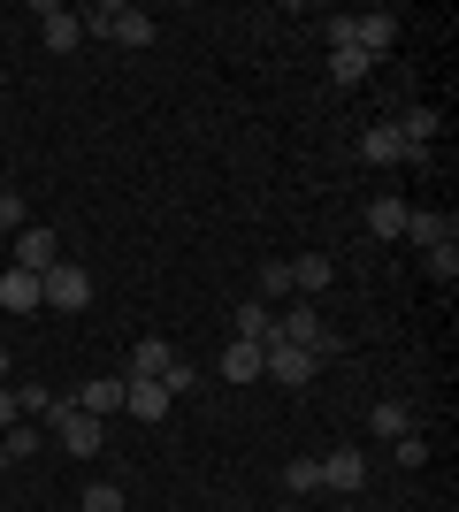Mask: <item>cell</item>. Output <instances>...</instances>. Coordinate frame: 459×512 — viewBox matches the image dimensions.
Masks as SVG:
<instances>
[{
	"mask_svg": "<svg viewBox=\"0 0 459 512\" xmlns=\"http://www.w3.org/2000/svg\"><path fill=\"white\" fill-rule=\"evenodd\" d=\"M276 344H299V352H314V360H337V337L322 329L314 299H291L284 314H276Z\"/></svg>",
	"mask_w": 459,
	"mask_h": 512,
	"instance_id": "1",
	"label": "cell"
},
{
	"mask_svg": "<svg viewBox=\"0 0 459 512\" xmlns=\"http://www.w3.org/2000/svg\"><path fill=\"white\" fill-rule=\"evenodd\" d=\"M85 31H100V39H115V46H153V16L146 8H123V0H100L85 16Z\"/></svg>",
	"mask_w": 459,
	"mask_h": 512,
	"instance_id": "2",
	"label": "cell"
},
{
	"mask_svg": "<svg viewBox=\"0 0 459 512\" xmlns=\"http://www.w3.org/2000/svg\"><path fill=\"white\" fill-rule=\"evenodd\" d=\"M39 299L54 306V314H85L92 306V276L77 268V260H54V268L39 276Z\"/></svg>",
	"mask_w": 459,
	"mask_h": 512,
	"instance_id": "3",
	"label": "cell"
},
{
	"mask_svg": "<svg viewBox=\"0 0 459 512\" xmlns=\"http://www.w3.org/2000/svg\"><path fill=\"white\" fill-rule=\"evenodd\" d=\"M46 421H54V436H62V451H77V459H92V451L108 444V421H92V413L77 406V398H62V406L46 413Z\"/></svg>",
	"mask_w": 459,
	"mask_h": 512,
	"instance_id": "4",
	"label": "cell"
},
{
	"mask_svg": "<svg viewBox=\"0 0 459 512\" xmlns=\"http://www.w3.org/2000/svg\"><path fill=\"white\" fill-rule=\"evenodd\" d=\"M261 375H268V383H284V390H306L314 375H322V360L299 352V344H268V352H261Z\"/></svg>",
	"mask_w": 459,
	"mask_h": 512,
	"instance_id": "5",
	"label": "cell"
},
{
	"mask_svg": "<svg viewBox=\"0 0 459 512\" xmlns=\"http://www.w3.org/2000/svg\"><path fill=\"white\" fill-rule=\"evenodd\" d=\"M322 490H337V497L368 490V451H322Z\"/></svg>",
	"mask_w": 459,
	"mask_h": 512,
	"instance_id": "6",
	"label": "cell"
},
{
	"mask_svg": "<svg viewBox=\"0 0 459 512\" xmlns=\"http://www.w3.org/2000/svg\"><path fill=\"white\" fill-rule=\"evenodd\" d=\"M54 260H62V237H54V230H39V222H23V230H16V268L46 276Z\"/></svg>",
	"mask_w": 459,
	"mask_h": 512,
	"instance_id": "7",
	"label": "cell"
},
{
	"mask_svg": "<svg viewBox=\"0 0 459 512\" xmlns=\"http://www.w3.org/2000/svg\"><path fill=\"white\" fill-rule=\"evenodd\" d=\"M169 390L161 383H146V375H123V413H131V421H169Z\"/></svg>",
	"mask_w": 459,
	"mask_h": 512,
	"instance_id": "8",
	"label": "cell"
},
{
	"mask_svg": "<svg viewBox=\"0 0 459 512\" xmlns=\"http://www.w3.org/2000/svg\"><path fill=\"white\" fill-rule=\"evenodd\" d=\"M39 39H46V54H77V39H85V16H69V8H54V0H39Z\"/></svg>",
	"mask_w": 459,
	"mask_h": 512,
	"instance_id": "9",
	"label": "cell"
},
{
	"mask_svg": "<svg viewBox=\"0 0 459 512\" xmlns=\"http://www.w3.org/2000/svg\"><path fill=\"white\" fill-rule=\"evenodd\" d=\"M230 337H238V344H261V352H268V344H276V306L245 299L238 314H230Z\"/></svg>",
	"mask_w": 459,
	"mask_h": 512,
	"instance_id": "10",
	"label": "cell"
},
{
	"mask_svg": "<svg viewBox=\"0 0 459 512\" xmlns=\"http://www.w3.org/2000/svg\"><path fill=\"white\" fill-rule=\"evenodd\" d=\"M352 46H360L368 62H383L398 46V16H352Z\"/></svg>",
	"mask_w": 459,
	"mask_h": 512,
	"instance_id": "11",
	"label": "cell"
},
{
	"mask_svg": "<svg viewBox=\"0 0 459 512\" xmlns=\"http://www.w3.org/2000/svg\"><path fill=\"white\" fill-rule=\"evenodd\" d=\"M0 306H8V314H39V276H31V268H0Z\"/></svg>",
	"mask_w": 459,
	"mask_h": 512,
	"instance_id": "12",
	"label": "cell"
},
{
	"mask_svg": "<svg viewBox=\"0 0 459 512\" xmlns=\"http://www.w3.org/2000/svg\"><path fill=\"white\" fill-rule=\"evenodd\" d=\"M360 161H375V169L406 161V138H398V123H368V130H360Z\"/></svg>",
	"mask_w": 459,
	"mask_h": 512,
	"instance_id": "13",
	"label": "cell"
},
{
	"mask_svg": "<svg viewBox=\"0 0 459 512\" xmlns=\"http://www.w3.org/2000/svg\"><path fill=\"white\" fill-rule=\"evenodd\" d=\"M77 406H85L92 421H108V413H123V375H92V383L77 390Z\"/></svg>",
	"mask_w": 459,
	"mask_h": 512,
	"instance_id": "14",
	"label": "cell"
},
{
	"mask_svg": "<svg viewBox=\"0 0 459 512\" xmlns=\"http://www.w3.org/2000/svg\"><path fill=\"white\" fill-rule=\"evenodd\" d=\"M360 222H368V237H383V245H391V237H406V199H368V214H360Z\"/></svg>",
	"mask_w": 459,
	"mask_h": 512,
	"instance_id": "15",
	"label": "cell"
},
{
	"mask_svg": "<svg viewBox=\"0 0 459 512\" xmlns=\"http://www.w3.org/2000/svg\"><path fill=\"white\" fill-rule=\"evenodd\" d=\"M406 237H414L421 253H429V245H444V237H459V222H452V214H429V207H406Z\"/></svg>",
	"mask_w": 459,
	"mask_h": 512,
	"instance_id": "16",
	"label": "cell"
},
{
	"mask_svg": "<svg viewBox=\"0 0 459 512\" xmlns=\"http://www.w3.org/2000/svg\"><path fill=\"white\" fill-rule=\"evenodd\" d=\"M222 383H261V344H222Z\"/></svg>",
	"mask_w": 459,
	"mask_h": 512,
	"instance_id": "17",
	"label": "cell"
},
{
	"mask_svg": "<svg viewBox=\"0 0 459 512\" xmlns=\"http://www.w3.org/2000/svg\"><path fill=\"white\" fill-rule=\"evenodd\" d=\"M169 360H176V344H169V337H138V352H131V375L161 383V375H169Z\"/></svg>",
	"mask_w": 459,
	"mask_h": 512,
	"instance_id": "18",
	"label": "cell"
},
{
	"mask_svg": "<svg viewBox=\"0 0 459 512\" xmlns=\"http://www.w3.org/2000/svg\"><path fill=\"white\" fill-rule=\"evenodd\" d=\"M368 428L383 436V444H398V436H414V413L398 406V398H375V413H368Z\"/></svg>",
	"mask_w": 459,
	"mask_h": 512,
	"instance_id": "19",
	"label": "cell"
},
{
	"mask_svg": "<svg viewBox=\"0 0 459 512\" xmlns=\"http://www.w3.org/2000/svg\"><path fill=\"white\" fill-rule=\"evenodd\" d=\"M291 291H299V299H322V291H329V260L322 253L291 260Z\"/></svg>",
	"mask_w": 459,
	"mask_h": 512,
	"instance_id": "20",
	"label": "cell"
},
{
	"mask_svg": "<svg viewBox=\"0 0 459 512\" xmlns=\"http://www.w3.org/2000/svg\"><path fill=\"white\" fill-rule=\"evenodd\" d=\"M368 54H360V46H329V77H337V85H360V77H368Z\"/></svg>",
	"mask_w": 459,
	"mask_h": 512,
	"instance_id": "21",
	"label": "cell"
},
{
	"mask_svg": "<svg viewBox=\"0 0 459 512\" xmlns=\"http://www.w3.org/2000/svg\"><path fill=\"white\" fill-rule=\"evenodd\" d=\"M284 490L291 497H314V490H322V459H291V467H284Z\"/></svg>",
	"mask_w": 459,
	"mask_h": 512,
	"instance_id": "22",
	"label": "cell"
},
{
	"mask_svg": "<svg viewBox=\"0 0 459 512\" xmlns=\"http://www.w3.org/2000/svg\"><path fill=\"white\" fill-rule=\"evenodd\" d=\"M268 299H291V260H261V306Z\"/></svg>",
	"mask_w": 459,
	"mask_h": 512,
	"instance_id": "23",
	"label": "cell"
},
{
	"mask_svg": "<svg viewBox=\"0 0 459 512\" xmlns=\"http://www.w3.org/2000/svg\"><path fill=\"white\" fill-rule=\"evenodd\" d=\"M429 276H437V283H452V276H459V237H444V245H429Z\"/></svg>",
	"mask_w": 459,
	"mask_h": 512,
	"instance_id": "24",
	"label": "cell"
},
{
	"mask_svg": "<svg viewBox=\"0 0 459 512\" xmlns=\"http://www.w3.org/2000/svg\"><path fill=\"white\" fill-rule=\"evenodd\" d=\"M161 390H169V398H184V390H199V367L184 360V352H176V360H169V375H161Z\"/></svg>",
	"mask_w": 459,
	"mask_h": 512,
	"instance_id": "25",
	"label": "cell"
},
{
	"mask_svg": "<svg viewBox=\"0 0 459 512\" xmlns=\"http://www.w3.org/2000/svg\"><path fill=\"white\" fill-rule=\"evenodd\" d=\"M54 406H62V398L46 383H16V413H54Z\"/></svg>",
	"mask_w": 459,
	"mask_h": 512,
	"instance_id": "26",
	"label": "cell"
},
{
	"mask_svg": "<svg viewBox=\"0 0 459 512\" xmlns=\"http://www.w3.org/2000/svg\"><path fill=\"white\" fill-rule=\"evenodd\" d=\"M77 512H123V490H115V482H92V490L77 497Z\"/></svg>",
	"mask_w": 459,
	"mask_h": 512,
	"instance_id": "27",
	"label": "cell"
},
{
	"mask_svg": "<svg viewBox=\"0 0 459 512\" xmlns=\"http://www.w3.org/2000/svg\"><path fill=\"white\" fill-rule=\"evenodd\" d=\"M0 444H8V459H31V451H39L46 436H39V428H31V421H16V428H8V436H0Z\"/></svg>",
	"mask_w": 459,
	"mask_h": 512,
	"instance_id": "28",
	"label": "cell"
},
{
	"mask_svg": "<svg viewBox=\"0 0 459 512\" xmlns=\"http://www.w3.org/2000/svg\"><path fill=\"white\" fill-rule=\"evenodd\" d=\"M391 459H398V467H421V459H429V444H421V436H398Z\"/></svg>",
	"mask_w": 459,
	"mask_h": 512,
	"instance_id": "29",
	"label": "cell"
},
{
	"mask_svg": "<svg viewBox=\"0 0 459 512\" xmlns=\"http://www.w3.org/2000/svg\"><path fill=\"white\" fill-rule=\"evenodd\" d=\"M16 230H23V199L0 192V237H16Z\"/></svg>",
	"mask_w": 459,
	"mask_h": 512,
	"instance_id": "30",
	"label": "cell"
},
{
	"mask_svg": "<svg viewBox=\"0 0 459 512\" xmlns=\"http://www.w3.org/2000/svg\"><path fill=\"white\" fill-rule=\"evenodd\" d=\"M16 421H23V413H16V390H0V436H8Z\"/></svg>",
	"mask_w": 459,
	"mask_h": 512,
	"instance_id": "31",
	"label": "cell"
},
{
	"mask_svg": "<svg viewBox=\"0 0 459 512\" xmlns=\"http://www.w3.org/2000/svg\"><path fill=\"white\" fill-rule=\"evenodd\" d=\"M0 383H8V344H0Z\"/></svg>",
	"mask_w": 459,
	"mask_h": 512,
	"instance_id": "32",
	"label": "cell"
},
{
	"mask_svg": "<svg viewBox=\"0 0 459 512\" xmlns=\"http://www.w3.org/2000/svg\"><path fill=\"white\" fill-rule=\"evenodd\" d=\"M0 467H16V459H8V444H0Z\"/></svg>",
	"mask_w": 459,
	"mask_h": 512,
	"instance_id": "33",
	"label": "cell"
},
{
	"mask_svg": "<svg viewBox=\"0 0 459 512\" xmlns=\"http://www.w3.org/2000/svg\"><path fill=\"white\" fill-rule=\"evenodd\" d=\"M0 153H8V146H0Z\"/></svg>",
	"mask_w": 459,
	"mask_h": 512,
	"instance_id": "34",
	"label": "cell"
}]
</instances>
